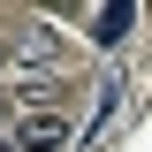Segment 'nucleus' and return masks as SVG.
Masks as SVG:
<instances>
[{
  "label": "nucleus",
  "mask_w": 152,
  "mask_h": 152,
  "mask_svg": "<svg viewBox=\"0 0 152 152\" xmlns=\"http://www.w3.org/2000/svg\"><path fill=\"white\" fill-rule=\"evenodd\" d=\"M69 137H76V122H69L61 107H38V114L15 122V152H61Z\"/></svg>",
  "instance_id": "1"
},
{
  "label": "nucleus",
  "mask_w": 152,
  "mask_h": 152,
  "mask_svg": "<svg viewBox=\"0 0 152 152\" xmlns=\"http://www.w3.org/2000/svg\"><path fill=\"white\" fill-rule=\"evenodd\" d=\"M129 23H137L129 0H107V8L91 15V38H99V46H122V38H129Z\"/></svg>",
  "instance_id": "2"
},
{
  "label": "nucleus",
  "mask_w": 152,
  "mask_h": 152,
  "mask_svg": "<svg viewBox=\"0 0 152 152\" xmlns=\"http://www.w3.org/2000/svg\"><path fill=\"white\" fill-rule=\"evenodd\" d=\"M15 53H23V61H53V31H23Z\"/></svg>",
  "instance_id": "3"
},
{
  "label": "nucleus",
  "mask_w": 152,
  "mask_h": 152,
  "mask_svg": "<svg viewBox=\"0 0 152 152\" xmlns=\"http://www.w3.org/2000/svg\"><path fill=\"white\" fill-rule=\"evenodd\" d=\"M0 76H8V46H0Z\"/></svg>",
  "instance_id": "4"
},
{
  "label": "nucleus",
  "mask_w": 152,
  "mask_h": 152,
  "mask_svg": "<svg viewBox=\"0 0 152 152\" xmlns=\"http://www.w3.org/2000/svg\"><path fill=\"white\" fill-rule=\"evenodd\" d=\"M0 152H15V145H8V137H0Z\"/></svg>",
  "instance_id": "5"
}]
</instances>
